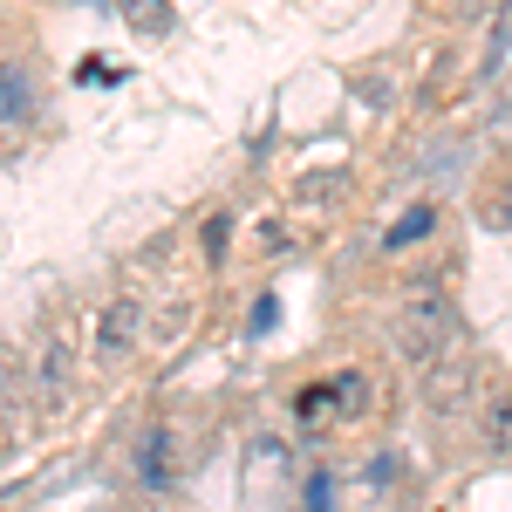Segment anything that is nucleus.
I'll return each instance as SVG.
<instances>
[{
	"label": "nucleus",
	"instance_id": "obj_1",
	"mask_svg": "<svg viewBox=\"0 0 512 512\" xmlns=\"http://www.w3.org/2000/svg\"><path fill=\"white\" fill-rule=\"evenodd\" d=\"M390 355L403 369H417V376H431L444 355H458V308H451V294L437 280L403 294V308L390 315Z\"/></svg>",
	"mask_w": 512,
	"mask_h": 512
},
{
	"label": "nucleus",
	"instance_id": "obj_14",
	"mask_svg": "<svg viewBox=\"0 0 512 512\" xmlns=\"http://www.w3.org/2000/svg\"><path fill=\"white\" fill-rule=\"evenodd\" d=\"M308 512H335V478H328V472L308 478Z\"/></svg>",
	"mask_w": 512,
	"mask_h": 512
},
{
	"label": "nucleus",
	"instance_id": "obj_11",
	"mask_svg": "<svg viewBox=\"0 0 512 512\" xmlns=\"http://www.w3.org/2000/svg\"><path fill=\"white\" fill-rule=\"evenodd\" d=\"M198 253H205V267H226V253H233V212H212V219H205Z\"/></svg>",
	"mask_w": 512,
	"mask_h": 512
},
{
	"label": "nucleus",
	"instance_id": "obj_5",
	"mask_svg": "<svg viewBox=\"0 0 512 512\" xmlns=\"http://www.w3.org/2000/svg\"><path fill=\"white\" fill-rule=\"evenodd\" d=\"M171 451H178V437H171V424H151L144 431V444H137V485H151V492H164L171 478H178V465H171Z\"/></svg>",
	"mask_w": 512,
	"mask_h": 512
},
{
	"label": "nucleus",
	"instance_id": "obj_4",
	"mask_svg": "<svg viewBox=\"0 0 512 512\" xmlns=\"http://www.w3.org/2000/svg\"><path fill=\"white\" fill-rule=\"evenodd\" d=\"M35 117H41L35 69H21V62H0V130H28Z\"/></svg>",
	"mask_w": 512,
	"mask_h": 512
},
{
	"label": "nucleus",
	"instance_id": "obj_15",
	"mask_svg": "<svg viewBox=\"0 0 512 512\" xmlns=\"http://www.w3.org/2000/svg\"><path fill=\"white\" fill-rule=\"evenodd\" d=\"M499 219H506V226H512V205H506V212H499Z\"/></svg>",
	"mask_w": 512,
	"mask_h": 512
},
{
	"label": "nucleus",
	"instance_id": "obj_9",
	"mask_svg": "<svg viewBox=\"0 0 512 512\" xmlns=\"http://www.w3.org/2000/svg\"><path fill=\"white\" fill-rule=\"evenodd\" d=\"M369 403H376V383H369V369H335V410H342V424L369 417Z\"/></svg>",
	"mask_w": 512,
	"mask_h": 512
},
{
	"label": "nucleus",
	"instance_id": "obj_8",
	"mask_svg": "<svg viewBox=\"0 0 512 512\" xmlns=\"http://www.w3.org/2000/svg\"><path fill=\"white\" fill-rule=\"evenodd\" d=\"M123 14V28H137V35H151V41H164L171 28H178V7L171 0H110Z\"/></svg>",
	"mask_w": 512,
	"mask_h": 512
},
{
	"label": "nucleus",
	"instance_id": "obj_10",
	"mask_svg": "<svg viewBox=\"0 0 512 512\" xmlns=\"http://www.w3.org/2000/svg\"><path fill=\"white\" fill-rule=\"evenodd\" d=\"M28 396V369H21V355L14 342H0V417H14V403Z\"/></svg>",
	"mask_w": 512,
	"mask_h": 512
},
{
	"label": "nucleus",
	"instance_id": "obj_12",
	"mask_svg": "<svg viewBox=\"0 0 512 512\" xmlns=\"http://www.w3.org/2000/svg\"><path fill=\"white\" fill-rule=\"evenodd\" d=\"M274 328H280V294H260L253 315H246V342H267Z\"/></svg>",
	"mask_w": 512,
	"mask_h": 512
},
{
	"label": "nucleus",
	"instance_id": "obj_6",
	"mask_svg": "<svg viewBox=\"0 0 512 512\" xmlns=\"http://www.w3.org/2000/svg\"><path fill=\"white\" fill-rule=\"evenodd\" d=\"M287 424H294V431L342 424V410H335V376H321V383H301V390L287 396Z\"/></svg>",
	"mask_w": 512,
	"mask_h": 512
},
{
	"label": "nucleus",
	"instance_id": "obj_2",
	"mask_svg": "<svg viewBox=\"0 0 512 512\" xmlns=\"http://www.w3.org/2000/svg\"><path fill=\"white\" fill-rule=\"evenodd\" d=\"M137 342H144V294H110L96 328H89V349L103 355V362H123Z\"/></svg>",
	"mask_w": 512,
	"mask_h": 512
},
{
	"label": "nucleus",
	"instance_id": "obj_7",
	"mask_svg": "<svg viewBox=\"0 0 512 512\" xmlns=\"http://www.w3.org/2000/svg\"><path fill=\"white\" fill-rule=\"evenodd\" d=\"M431 233H437V205H424V198H417V205H403V212L390 219L383 246H390V253H410V246H424Z\"/></svg>",
	"mask_w": 512,
	"mask_h": 512
},
{
	"label": "nucleus",
	"instance_id": "obj_13",
	"mask_svg": "<svg viewBox=\"0 0 512 512\" xmlns=\"http://www.w3.org/2000/svg\"><path fill=\"white\" fill-rule=\"evenodd\" d=\"M506 41H512V14H499V28H492V48H485V82L499 76V62H506Z\"/></svg>",
	"mask_w": 512,
	"mask_h": 512
},
{
	"label": "nucleus",
	"instance_id": "obj_3",
	"mask_svg": "<svg viewBox=\"0 0 512 512\" xmlns=\"http://www.w3.org/2000/svg\"><path fill=\"white\" fill-rule=\"evenodd\" d=\"M35 396H41V410H69L76 403V342L69 335H48L35 349Z\"/></svg>",
	"mask_w": 512,
	"mask_h": 512
}]
</instances>
